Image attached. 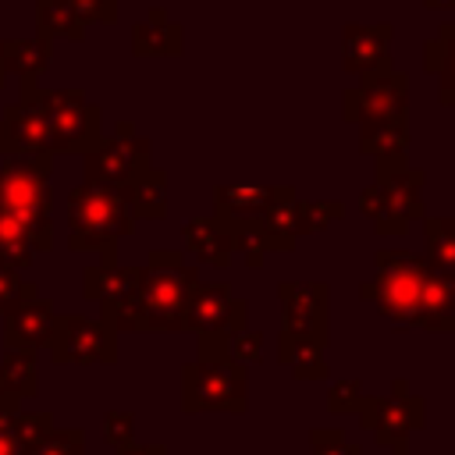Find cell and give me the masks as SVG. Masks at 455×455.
I'll return each instance as SVG.
<instances>
[{
  "instance_id": "cell-6",
  "label": "cell",
  "mask_w": 455,
  "mask_h": 455,
  "mask_svg": "<svg viewBox=\"0 0 455 455\" xmlns=\"http://www.w3.org/2000/svg\"><path fill=\"white\" fill-rule=\"evenodd\" d=\"M50 171H53V153L46 149L7 153L0 160V210L21 220L50 217L53 210Z\"/></svg>"
},
{
  "instance_id": "cell-4",
  "label": "cell",
  "mask_w": 455,
  "mask_h": 455,
  "mask_svg": "<svg viewBox=\"0 0 455 455\" xmlns=\"http://www.w3.org/2000/svg\"><path fill=\"white\" fill-rule=\"evenodd\" d=\"M359 210L370 217L380 238H402L412 220H423V171H377V178L359 192Z\"/></svg>"
},
{
  "instance_id": "cell-14",
  "label": "cell",
  "mask_w": 455,
  "mask_h": 455,
  "mask_svg": "<svg viewBox=\"0 0 455 455\" xmlns=\"http://www.w3.org/2000/svg\"><path fill=\"white\" fill-rule=\"evenodd\" d=\"M295 199L291 185H252V181H231V185H213V217L220 224L235 220H256L277 203Z\"/></svg>"
},
{
  "instance_id": "cell-36",
  "label": "cell",
  "mask_w": 455,
  "mask_h": 455,
  "mask_svg": "<svg viewBox=\"0 0 455 455\" xmlns=\"http://www.w3.org/2000/svg\"><path fill=\"white\" fill-rule=\"evenodd\" d=\"M78 21L89 25H114L117 21V0H71Z\"/></svg>"
},
{
  "instance_id": "cell-21",
  "label": "cell",
  "mask_w": 455,
  "mask_h": 455,
  "mask_svg": "<svg viewBox=\"0 0 455 455\" xmlns=\"http://www.w3.org/2000/svg\"><path fill=\"white\" fill-rule=\"evenodd\" d=\"M235 235V252L245 256L249 270H259L267 263V252H291L295 249V235H284L277 228H270L267 220H235L228 224Z\"/></svg>"
},
{
  "instance_id": "cell-33",
  "label": "cell",
  "mask_w": 455,
  "mask_h": 455,
  "mask_svg": "<svg viewBox=\"0 0 455 455\" xmlns=\"http://www.w3.org/2000/svg\"><path fill=\"white\" fill-rule=\"evenodd\" d=\"M309 451L313 455H363V448L352 444L345 437V430H338V427H316V430H309Z\"/></svg>"
},
{
  "instance_id": "cell-27",
  "label": "cell",
  "mask_w": 455,
  "mask_h": 455,
  "mask_svg": "<svg viewBox=\"0 0 455 455\" xmlns=\"http://www.w3.org/2000/svg\"><path fill=\"white\" fill-rule=\"evenodd\" d=\"M4 50V68L14 71L18 78H39L50 68L53 43L36 36V39H0Z\"/></svg>"
},
{
  "instance_id": "cell-17",
  "label": "cell",
  "mask_w": 455,
  "mask_h": 455,
  "mask_svg": "<svg viewBox=\"0 0 455 455\" xmlns=\"http://www.w3.org/2000/svg\"><path fill=\"white\" fill-rule=\"evenodd\" d=\"M4 135L11 142V153H32V149H46L50 142V128H46V114L43 103L36 96V78H21V100L4 107ZM50 153V149H46Z\"/></svg>"
},
{
  "instance_id": "cell-9",
  "label": "cell",
  "mask_w": 455,
  "mask_h": 455,
  "mask_svg": "<svg viewBox=\"0 0 455 455\" xmlns=\"http://www.w3.org/2000/svg\"><path fill=\"white\" fill-rule=\"evenodd\" d=\"M341 121L348 124L409 121V75L398 68L363 75L359 85H348L341 92Z\"/></svg>"
},
{
  "instance_id": "cell-12",
  "label": "cell",
  "mask_w": 455,
  "mask_h": 455,
  "mask_svg": "<svg viewBox=\"0 0 455 455\" xmlns=\"http://www.w3.org/2000/svg\"><path fill=\"white\" fill-rule=\"evenodd\" d=\"M245 316H249V302L238 299L228 281H206V284L199 281L185 306V331H192L196 338L199 334L231 338L235 331L245 327Z\"/></svg>"
},
{
  "instance_id": "cell-38",
  "label": "cell",
  "mask_w": 455,
  "mask_h": 455,
  "mask_svg": "<svg viewBox=\"0 0 455 455\" xmlns=\"http://www.w3.org/2000/svg\"><path fill=\"white\" fill-rule=\"evenodd\" d=\"M103 437H107L114 448L132 444V416H128V412H107V419H103Z\"/></svg>"
},
{
  "instance_id": "cell-2",
  "label": "cell",
  "mask_w": 455,
  "mask_h": 455,
  "mask_svg": "<svg viewBox=\"0 0 455 455\" xmlns=\"http://www.w3.org/2000/svg\"><path fill=\"white\" fill-rule=\"evenodd\" d=\"M199 284V267H149L135 295L100 306L114 331H185V306Z\"/></svg>"
},
{
  "instance_id": "cell-25",
  "label": "cell",
  "mask_w": 455,
  "mask_h": 455,
  "mask_svg": "<svg viewBox=\"0 0 455 455\" xmlns=\"http://www.w3.org/2000/svg\"><path fill=\"white\" fill-rule=\"evenodd\" d=\"M423 71L437 75V100L455 107V21L441 25L437 36L423 43Z\"/></svg>"
},
{
  "instance_id": "cell-24",
  "label": "cell",
  "mask_w": 455,
  "mask_h": 455,
  "mask_svg": "<svg viewBox=\"0 0 455 455\" xmlns=\"http://www.w3.org/2000/svg\"><path fill=\"white\" fill-rule=\"evenodd\" d=\"M323 348H327V341L309 338V334H288V331L277 334V359H281V366L291 370L295 380H327L331 377Z\"/></svg>"
},
{
  "instance_id": "cell-41",
  "label": "cell",
  "mask_w": 455,
  "mask_h": 455,
  "mask_svg": "<svg viewBox=\"0 0 455 455\" xmlns=\"http://www.w3.org/2000/svg\"><path fill=\"white\" fill-rule=\"evenodd\" d=\"M11 153V142H7V135H4V124H0V156H7Z\"/></svg>"
},
{
  "instance_id": "cell-7",
  "label": "cell",
  "mask_w": 455,
  "mask_h": 455,
  "mask_svg": "<svg viewBox=\"0 0 455 455\" xmlns=\"http://www.w3.org/2000/svg\"><path fill=\"white\" fill-rule=\"evenodd\" d=\"M36 96L43 103L46 114V128H50V142L46 149L57 153H89L100 139H103V110L96 103L85 100L82 89H39Z\"/></svg>"
},
{
  "instance_id": "cell-1",
  "label": "cell",
  "mask_w": 455,
  "mask_h": 455,
  "mask_svg": "<svg viewBox=\"0 0 455 455\" xmlns=\"http://www.w3.org/2000/svg\"><path fill=\"white\" fill-rule=\"evenodd\" d=\"M359 299L373 302L398 331H455V270H441L409 249L373 252V277L359 284Z\"/></svg>"
},
{
  "instance_id": "cell-42",
  "label": "cell",
  "mask_w": 455,
  "mask_h": 455,
  "mask_svg": "<svg viewBox=\"0 0 455 455\" xmlns=\"http://www.w3.org/2000/svg\"><path fill=\"white\" fill-rule=\"evenodd\" d=\"M4 82H7V68H4V50H0V89H4Z\"/></svg>"
},
{
  "instance_id": "cell-5",
  "label": "cell",
  "mask_w": 455,
  "mask_h": 455,
  "mask_svg": "<svg viewBox=\"0 0 455 455\" xmlns=\"http://www.w3.org/2000/svg\"><path fill=\"white\" fill-rule=\"evenodd\" d=\"M249 405V370L235 359H196L181 366V412H235Z\"/></svg>"
},
{
  "instance_id": "cell-34",
  "label": "cell",
  "mask_w": 455,
  "mask_h": 455,
  "mask_svg": "<svg viewBox=\"0 0 455 455\" xmlns=\"http://www.w3.org/2000/svg\"><path fill=\"white\" fill-rule=\"evenodd\" d=\"M259 355H263V334L259 331L242 327V331H235L228 338V359L245 366V363H259Z\"/></svg>"
},
{
  "instance_id": "cell-31",
  "label": "cell",
  "mask_w": 455,
  "mask_h": 455,
  "mask_svg": "<svg viewBox=\"0 0 455 455\" xmlns=\"http://www.w3.org/2000/svg\"><path fill=\"white\" fill-rule=\"evenodd\" d=\"M345 217V206L341 203H323V199H295L291 203V235H313V231H323L331 228L334 220Z\"/></svg>"
},
{
  "instance_id": "cell-29",
  "label": "cell",
  "mask_w": 455,
  "mask_h": 455,
  "mask_svg": "<svg viewBox=\"0 0 455 455\" xmlns=\"http://www.w3.org/2000/svg\"><path fill=\"white\" fill-rule=\"evenodd\" d=\"M0 391L11 395V398H28L36 391V359H32V352L7 348V355L0 363Z\"/></svg>"
},
{
  "instance_id": "cell-37",
  "label": "cell",
  "mask_w": 455,
  "mask_h": 455,
  "mask_svg": "<svg viewBox=\"0 0 455 455\" xmlns=\"http://www.w3.org/2000/svg\"><path fill=\"white\" fill-rule=\"evenodd\" d=\"M25 295V281L14 267H4L0 263V313H11Z\"/></svg>"
},
{
  "instance_id": "cell-20",
  "label": "cell",
  "mask_w": 455,
  "mask_h": 455,
  "mask_svg": "<svg viewBox=\"0 0 455 455\" xmlns=\"http://www.w3.org/2000/svg\"><path fill=\"white\" fill-rule=\"evenodd\" d=\"M181 238H185V249H188L199 263H210V267H217V270H228V267H231L235 235H231V228L220 224L217 217H192V220H185Z\"/></svg>"
},
{
  "instance_id": "cell-39",
  "label": "cell",
  "mask_w": 455,
  "mask_h": 455,
  "mask_svg": "<svg viewBox=\"0 0 455 455\" xmlns=\"http://www.w3.org/2000/svg\"><path fill=\"white\" fill-rule=\"evenodd\" d=\"M117 455H167L164 444H124L117 448Z\"/></svg>"
},
{
  "instance_id": "cell-30",
  "label": "cell",
  "mask_w": 455,
  "mask_h": 455,
  "mask_svg": "<svg viewBox=\"0 0 455 455\" xmlns=\"http://www.w3.org/2000/svg\"><path fill=\"white\" fill-rule=\"evenodd\" d=\"M427 259L441 270H455V217H423Z\"/></svg>"
},
{
  "instance_id": "cell-32",
  "label": "cell",
  "mask_w": 455,
  "mask_h": 455,
  "mask_svg": "<svg viewBox=\"0 0 455 455\" xmlns=\"http://www.w3.org/2000/svg\"><path fill=\"white\" fill-rule=\"evenodd\" d=\"M25 455H85V434L82 430H46L36 444H28Z\"/></svg>"
},
{
  "instance_id": "cell-26",
  "label": "cell",
  "mask_w": 455,
  "mask_h": 455,
  "mask_svg": "<svg viewBox=\"0 0 455 455\" xmlns=\"http://www.w3.org/2000/svg\"><path fill=\"white\" fill-rule=\"evenodd\" d=\"M124 199H128L135 220H160V217H167V174L160 167H149L142 178L124 185Z\"/></svg>"
},
{
  "instance_id": "cell-35",
  "label": "cell",
  "mask_w": 455,
  "mask_h": 455,
  "mask_svg": "<svg viewBox=\"0 0 455 455\" xmlns=\"http://www.w3.org/2000/svg\"><path fill=\"white\" fill-rule=\"evenodd\" d=\"M366 391H363V380H334L331 387H327V409L331 412H355V405H359V398H363Z\"/></svg>"
},
{
  "instance_id": "cell-11",
  "label": "cell",
  "mask_w": 455,
  "mask_h": 455,
  "mask_svg": "<svg viewBox=\"0 0 455 455\" xmlns=\"http://www.w3.org/2000/svg\"><path fill=\"white\" fill-rule=\"evenodd\" d=\"M53 363L92 366V363H117V331L107 320L85 316H57L53 334L46 341Z\"/></svg>"
},
{
  "instance_id": "cell-13",
  "label": "cell",
  "mask_w": 455,
  "mask_h": 455,
  "mask_svg": "<svg viewBox=\"0 0 455 455\" xmlns=\"http://www.w3.org/2000/svg\"><path fill=\"white\" fill-rule=\"evenodd\" d=\"M281 331L288 334H309L327 341V302L331 291L323 281H281Z\"/></svg>"
},
{
  "instance_id": "cell-22",
  "label": "cell",
  "mask_w": 455,
  "mask_h": 455,
  "mask_svg": "<svg viewBox=\"0 0 455 455\" xmlns=\"http://www.w3.org/2000/svg\"><path fill=\"white\" fill-rule=\"evenodd\" d=\"M146 277V267H117V263H96V267H85L82 274V295L107 306V302H121L128 295L139 291Z\"/></svg>"
},
{
  "instance_id": "cell-43",
  "label": "cell",
  "mask_w": 455,
  "mask_h": 455,
  "mask_svg": "<svg viewBox=\"0 0 455 455\" xmlns=\"http://www.w3.org/2000/svg\"><path fill=\"white\" fill-rule=\"evenodd\" d=\"M395 455H409V451H405V448H395Z\"/></svg>"
},
{
  "instance_id": "cell-23",
  "label": "cell",
  "mask_w": 455,
  "mask_h": 455,
  "mask_svg": "<svg viewBox=\"0 0 455 455\" xmlns=\"http://www.w3.org/2000/svg\"><path fill=\"white\" fill-rule=\"evenodd\" d=\"M185 32L178 21H167L164 7H153L146 21L132 28V53L135 57H181Z\"/></svg>"
},
{
  "instance_id": "cell-8",
  "label": "cell",
  "mask_w": 455,
  "mask_h": 455,
  "mask_svg": "<svg viewBox=\"0 0 455 455\" xmlns=\"http://www.w3.org/2000/svg\"><path fill=\"white\" fill-rule=\"evenodd\" d=\"M355 416L380 448H405V441L423 430V398L409 391L405 377H395L391 395H363Z\"/></svg>"
},
{
  "instance_id": "cell-10",
  "label": "cell",
  "mask_w": 455,
  "mask_h": 455,
  "mask_svg": "<svg viewBox=\"0 0 455 455\" xmlns=\"http://www.w3.org/2000/svg\"><path fill=\"white\" fill-rule=\"evenodd\" d=\"M82 160H85V181L114 185V188L132 185L135 178H142L153 167L149 139L135 135L132 121H117L114 139H100L89 153H82Z\"/></svg>"
},
{
  "instance_id": "cell-18",
  "label": "cell",
  "mask_w": 455,
  "mask_h": 455,
  "mask_svg": "<svg viewBox=\"0 0 455 455\" xmlns=\"http://www.w3.org/2000/svg\"><path fill=\"white\" fill-rule=\"evenodd\" d=\"M53 249V220H21L0 210V263L25 270L36 252H50Z\"/></svg>"
},
{
  "instance_id": "cell-19",
  "label": "cell",
  "mask_w": 455,
  "mask_h": 455,
  "mask_svg": "<svg viewBox=\"0 0 455 455\" xmlns=\"http://www.w3.org/2000/svg\"><path fill=\"white\" fill-rule=\"evenodd\" d=\"M359 153L377 160V171L409 167V121L359 124Z\"/></svg>"
},
{
  "instance_id": "cell-40",
  "label": "cell",
  "mask_w": 455,
  "mask_h": 455,
  "mask_svg": "<svg viewBox=\"0 0 455 455\" xmlns=\"http://www.w3.org/2000/svg\"><path fill=\"white\" fill-rule=\"evenodd\" d=\"M427 11H455V0H423Z\"/></svg>"
},
{
  "instance_id": "cell-3",
  "label": "cell",
  "mask_w": 455,
  "mask_h": 455,
  "mask_svg": "<svg viewBox=\"0 0 455 455\" xmlns=\"http://www.w3.org/2000/svg\"><path fill=\"white\" fill-rule=\"evenodd\" d=\"M68 249L71 252H100V263H117V242L135 231L132 206L124 188L82 181L68 192Z\"/></svg>"
},
{
  "instance_id": "cell-15",
  "label": "cell",
  "mask_w": 455,
  "mask_h": 455,
  "mask_svg": "<svg viewBox=\"0 0 455 455\" xmlns=\"http://www.w3.org/2000/svg\"><path fill=\"white\" fill-rule=\"evenodd\" d=\"M53 323H57L53 302L43 299L36 291V284H25L21 302L11 313H4V345L7 348H21V352H36V348H43L50 341Z\"/></svg>"
},
{
  "instance_id": "cell-28",
  "label": "cell",
  "mask_w": 455,
  "mask_h": 455,
  "mask_svg": "<svg viewBox=\"0 0 455 455\" xmlns=\"http://www.w3.org/2000/svg\"><path fill=\"white\" fill-rule=\"evenodd\" d=\"M36 28L43 39H85V25L78 21L71 0H36Z\"/></svg>"
},
{
  "instance_id": "cell-16",
  "label": "cell",
  "mask_w": 455,
  "mask_h": 455,
  "mask_svg": "<svg viewBox=\"0 0 455 455\" xmlns=\"http://www.w3.org/2000/svg\"><path fill=\"white\" fill-rule=\"evenodd\" d=\"M391 36H395L391 21H377V25H355L352 21V25H345L341 28V68L355 78L391 68V57H387Z\"/></svg>"
}]
</instances>
